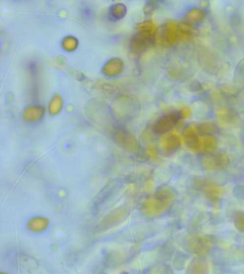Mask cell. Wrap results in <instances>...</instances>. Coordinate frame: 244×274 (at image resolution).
I'll return each instance as SVG.
<instances>
[{
    "label": "cell",
    "instance_id": "obj_1",
    "mask_svg": "<svg viewBox=\"0 0 244 274\" xmlns=\"http://www.w3.org/2000/svg\"><path fill=\"white\" fill-rule=\"evenodd\" d=\"M124 69V62L120 58H112L105 63L102 67V73L105 76L116 77L122 73Z\"/></svg>",
    "mask_w": 244,
    "mask_h": 274
},
{
    "label": "cell",
    "instance_id": "obj_2",
    "mask_svg": "<svg viewBox=\"0 0 244 274\" xmlns=\"http://www.w3.org/2000/svg\"><path fill=\"white\" fill-rule=\"evenodd\" d=\"M149 36L138 33L132 37L130 42V50L134 54H140L144 52L149 46Z\"/></svg>",
    "mask_w": 244,
    "mask_h": 274
},
{
    "label": "cell",
    "instance_id": "obj_3",
    "mask_svg": "<svg viewBox=\"0 0 244 274\" xmlns=\"http://www.w3.org/2000/svg\"><path fill=\"white\" fill-rule=\"evenodd\" d=\"M45 113V109L41 106H31L26 109L24 113L25 119L28 121H36L40 119Z\"/></svg>",
    "mask_w": 244,
    "mask_h": 274
},
{
    "label": "cell",
    "instance_id": "obj_4",
    "mask_svg": "<svg viewBox=\"0 0 244 274\" xmlns=\"http://www.w3.org/2000/svg\"><path fill=\"white\" fill-rule=\"evenodd\" d=\"M127 7L122 3H116L113 4L109 9L110 17L115 20H121L127 14Z\"/></svg>",
    "mask_w": 244,
    "mask_h": 274
},
{
    "label": "cell",
    "instance_id": "obj_5",
    "mask_svg": "<svg viewBox=\"0 0 244 274\" xmlns=\"http://www.w3.org/2000/svg\"><path fill=\"white\" fill-rule=\"evenodd\" d=\"M206 13L202 9L198 7H193L189 9L185 14V19L190 23H196L204 19Z\"/></svg>",
    "mask_w": 244,
    "mask_h": 274
},
{
    "label": "cell",
    "instance_id": "obj_6",
    "mask_svg": "<svg viewBox=\"0 0 244 274\" xmlns=\"http://www.w3.org/2000/svg\"><path fill=\"white\" fill-rule=\"evenodd\" d=\"M63 106V100L62 97L59 94H55L52 98L49 104V110L51 114H54L59 112Z\"/></svg>",
    "mask_w": 244,
    "mask_h": 274
},
{
    "label": "cell",
    "instance_id": "obj_7",
    "mask_svg": "<svg viewBox=\"0 0 244 274\" xmlns=\"http://www.w3.org/2000/svg\"><path fill=\"white\" fill-rule=\"evenodd\" d=\"M78 40L72 36H67L63 39L62 47L66 52H73L78 48Z\"/></svg>",
    "mask_w": 244,
    "mask_h": 274
},
{
    "label": "cell",
    "instance_id": "obj_8",
    "mask_svg": "<svg viewBox=\"0 0 244 274\" xmlns=\"http://www.w3.org/2000/svg\"><path fill=\"white\" fill-rule=\"evenodd\" d=\"M137 29L141 34L146 36H151L155 32V25L152 22L146 21L139 24L137 26Z\"/></svg>",
    "mask_w": 244,
    "mask_h": 274
}]
</instances>
